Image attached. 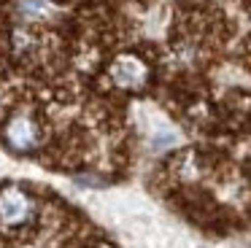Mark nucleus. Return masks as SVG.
Masks as SVG:
<instances>
[{
    "instance_id": "f257e3e1",
    "label": "nucleus",
    "mask_w": 251,
    "mask_h": 248,
    "mask_svg": "<svg viewBox=\"0 0 251 248\" xmlns=\"http://www.w3.org/2000/svg\"><path fill=\"white\" fill-rule=\"evenodd\" d=\"M27 213H30V202L22 192L8 189L6 194H0V216H3V221L17 224V221H22Z\"/></svg>"
},
{
    "instance_id": "f03ea898",
    "label": "nucleus",
    "mask_w": 251,
    "mask_h": 248,
    "mask_svg": "<svg viewBox=\"0 0 251 248\" xmlns=\"http://www.w3.org/2000/svg\"><path fill=\"white\" fill-rule=\"evenodd\" d=\"M8 140H11L14 149H30L35 143V129L27 119H14L11 127H8Z\"/></svg>"
}]
</instances>
